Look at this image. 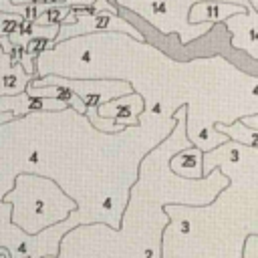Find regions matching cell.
Listing matches in <instances>:
<instances>
[{
	"label": "cell",
	"mask_w": 258,
	"mask_h": 258,
	"mask_svg": "<svg viewBox=\"0 0 258 258\" xmlns=\"http://www.w3.org/2000/svg\"><path fill=\"white\" fill-rule=\"evenodd\" d=\"M30 85L32 87H48V85H52V87L71 89L81 99V103L85 105V115L91 119V123L99 131L115 133V131L125 129V127L117 125L113 119L99 117L97 109H99V105H103V103H107L111 99H117V97L133 93V87H131L129 81H109V79H103V81H91V79L81 81V79H64V77L48 75L44 79H32Z\"/></svg>",
	"instance_id": "1"
},
{
	"label": "cell",
	"mask_w": 258,
	"mask_h": 258,
	"mask_svg": "<svg viewBox=\"0 0 258 258\" xmlns=\"http://www.w3.org/2000/svg\"><path fill=\"white\" fill-rule=\"evenodd\" d=\"M105 30L129 32L137 40H143V34L135 26H131L121 16H117V8L109 0H97L95 4H89V6H71L69 22L58 26L54 44L87 32H105Z\"/></svg>",
	"instance_id": "2"
},
{
	"label": "cell",
	"mask_w": 258,
	"mask_h": 258,
	"mask_svg": "<svg viewBox=\"0 0 258 258\" xmlns=\"http://www.w3.org/2000/svg\"><path fill=\"white\" fill-rule=\"evenodd\" d=\"M145 109V101L137 93H129L117 99H111L103 105H99L97 115L105 119H113L121 127H137L139 125V115Z\"/></svg>",
	"instance_id": "3"
},
{
	"label": "cell",
	"mask_w": 258,
	"mask_h": 258,
	"mask_svg": "<svg viewBox=\"0 0 258 258\" xmlns=\"http://www.w3.org/2000/svg\"><path fill=\"white\" fill-rule=\"evenodd\" d=\"M256 20L258 12L254 8H248V12H240L234 16H228L224 24L232 32V46L244 48L252 58H258L256 50Z\"/></svg>",
	"instance_id": "4"
},
{
	"label": "cell",
	"mask_w": 258,
	"mask_h": 258,
	"mask_svg": "<svg viewBox=\"0 0 258 258\" xmlns=\"http://www.w3.org/2000/svg\"><path fill=\"white\" fill-rule=\"evenodd\" d=\"M64 109H69V105L62 103V101L30 97L26 91L16 93V95H4V97H0V113H12L14 117L16 115H26V113L64 111Z\"/></svg>",
	"instance_id": "5"
},
{
	"label": "cell",
	"mask_w": 258,
	"mask_h": 258,
	"mask_svg": "<svg viewBox=\"0 0 258 258\" xmlns=\"http://www.w3.org/2000/svg\"><path fill=\"white\" fill-rule=\"evenodd\" d=\"M248 6L244 4H238V2H220V0H202V2H196L191 8H189V16L187 20L191 24H202V22H224L228 16H234V14H240V12H246Z\"/></svg>",
	"instance_id": "6"
},
{
	"label": "cell",
	"mask_w": 258,
	"mask_h": 258,
	"mask_svg": "<svg viewBox=\"0 0 258 258\" xmlns=\"http://www.w3.org/2000/svg\"><path fill=\"white\" fill-rule=\"evenodd\" d=\"M56 34H58V24L38 26V24H34L32 20H24V18H22V20L16 24V28L8 34V42H10V46H22V48H24L26 42L32 40V38H46V40L54 42Z\"/></svg>",
	"instance_id": "7"
},
{
	"label": "cell",
	"mask_w": 258,
	"mask_h": 258,
	"mask_svg": "<svg viewBox=\"0 0 258 258\" xmlns=\"http://www.w3.org/2000/svg\"><path fill=\"white\" fill-rule=\"evenodd\" d=\"M202 155L204 151L198 147H185L179 149L175 155H171L169 159V167L173 173L181 175V177H189V179H202Z\"/></svg>",
	"instance_id": "8"
},
{
	"label": "cell",
	"mask_w": 258,
	"mask_h": 258,
	"mask_svg": "<svg viewBox=\"0 0 258 258\" xmlns=\"http://www.w3.org/2000/svg\"><path fill=\"white\" fill-rule=\"evenodd\" d=\"M214 127H216L214 131H218V133H222V135L230 137L234 143L248 145V147H256L258 129H250V127H246V125H244L240 119H236L232 125H226V123H220V121H218Z\"/></svg>",
	"instance_id": "9"
},
{
	"label": "cell",
	"mask_w": 258,
	"mask_h": 258,
	"mask_svg": "<svg viewBox=\"0 0 258 258\" xmlns=\"http://www.w3.org/2000/svg\"><path fill=\"white\" fill-rule=\"evenodd\" d=\"M69 12H71V6H46L32 22L38 24V26H48V24H67L69 22Z\"/></svg>",
	"instance_id": "10"
},
{
	"label": "cell",
	"mask_w": 258,
	"mask_h": 258,
	"mask_svg": "<svg viewBox=\"0 0 258 258\" xmlns=\"http://www.w3.org/2000/svg\"><path fill=\"white\" fill-rule=\"evenodd\" d=\"M22 20V16L12 14V12H0V48L4 54L10 52V42H8V34L16 28V24Z\"/></svg>",
	"instance_id": "11"
},
{
	"label": "cell",
	"mask_w": 258,
	"mask_h": 258,
	"mask_svg": "<svg viewBox=\"0 0 258 258\" xmlns=\"http://www.w3.org/2000/svg\"><path fill=\"white\" fill-rule=\"evenodd\" d=\"M246 127H250V129H258V115L256 113H252V115H248V117H242L240 119Z\"/></svg>",
	"instance_id": "12"
},
{
	"label": "cell",
	"mask_w": 258,
	"mask_h": 258,
	"mask_svg": "<svg viewBox=\"0 0 258 258\" xmlns=\"http://www.w3.org/2000/svg\"><path fill=\"white\" fill-rule=\"evenodd\" d=\"M248 8H258V0H248Z\"/></svg>",
	"instance_id": "13"
}]
</instances>
